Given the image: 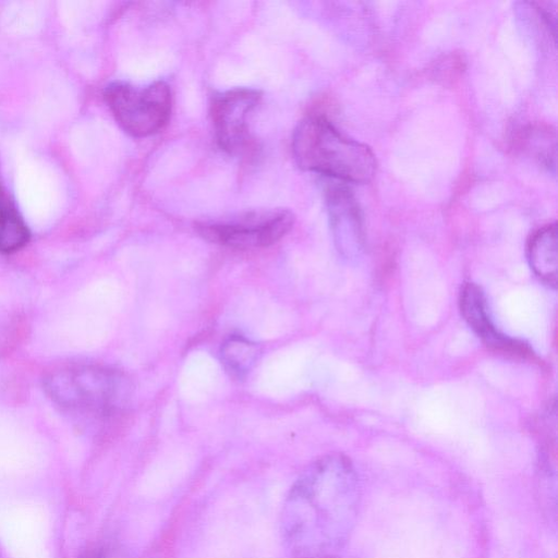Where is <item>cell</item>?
Returning <instances> with one entry per match:
<instances>
[{
  "label": "cell",
  "mask_w": 558,
  "mask_h": 558,
  "mask_svg": "<svg viewBox=\"0 0 558 558\" xmlns=\"http://www.w3.org/2000/svg\"><path fill=\"white\" fill-rule=\"evenodd\" d=\"M357 480L351 462L328 454L311 463L286 498L281 531L294 558H332L347 542L356 513Z\"/></svg>",
  "instance_id": "obj_1"
},
{
  "label": "cell",
  "mask_w": 558,
  "mask_h": 558,
  "mask_svg": "<svg viewBox=\"0 0 558 558\" xmlns=\"http://www.w3.org/2000/svg\"><path fill=\"white\" fill-rule=\"evenodd\" d=\"M292 154L301 169L343 183H368L377 169L368 146L343 135L320 114L299 122L292 135Z\"/></svg>",
  "instance_id": "obj_2"
},
{
  "label": "cell",
  "mask_w": 558,
  "mask_h": 558,
  "mask_svg": "<svg viewBox=\"0 0 558 558\" xmlns=\"http://www.w3.org/2000/svg\"><path fill=\"white\" fill-rule=\"evenodd\" d=\"M44 387L51 401L63 411L96 423L121 414L132 393L125 375L95 365L57 369L45 378Z\"/></svg>",
  "instance_id": "obj_3"
},
{
  "label": "cell",
  "mask_w": 558,
  "mask_h": 558,
  "mask_svg": "<svg viewBox=\"0 0 558 558\" xmlns=\"http://www.w3.org/2000/svg\"><path fill=\"white\" fill-rule=\"evenodd\" d=\"M104 97L119 125L134 137L159 132L171 114V89L162 81L143 88L114 82L106 87Z\"/></svg>",
  "instance_id": "obj_4"
},
{
  "label": "cell",
  "mask_w": 558,
  "mask_h": 558,
  "mask_svg": "<svg viewBox=\"0 0 558 558\" xmlns=\"http://www.w3.org/2000/svg\"><path fill=\"white\" fill-rule=\"evenodd\" d=\"M293 214L288 209L248 211L220 221L196 223V231L207 241L223 246L248 250L269 246L292 228Z\"/></svg>",
  "instance_id": "obj_5"
},
{
  "label": "cell",
  "mask_w": 558,
  "mask_h": 558,
  "mask_svg": "<svg viewBox=\"0 0 558 558\" xmlns=\"http://www.w3.org/2000/svg\"><path fill=\"white\" fill-rule=\"evenodd\" d=\"M262 94L254 88H233L215 95L210 117L218 146L228 154L243 151L250 142L247 120L260 101Z\"/></svg>",
  "instance_id": "obj_6"
},
{
  "label": "cell",
  "mask_w": 558,
  "mask_h": 558,
  "mask_svg": "<svg viewBox=\"0 0 558 558\" xmlns=\"http://www.w3.org/2000/svg\"><path fill=\"white\" fill-rule=\"evenodd\" d=\"M325 198L338 252L348 259L359 257L364 248L365 232L362 210L352 191L335 183L327 186Z\"/></svg>",
  "instance_id": "obj_7"
},
{
  "label": "cell",
  "mask_w": 558,
  "mask_h": 558,
  "mask_svg": "<svg viewBox=\"0 0 558 558\" xmlns=\"http://www.w3.org/2000/svg\"><path fill=\"white\" fill-rule=\"evenodd\" d=\"M460 310L471 329L490 348L505 352L524 354L526 347L500 333L493 324L482 289L472 282L465 283L460 293Z\"/></svg>",
  "instance_id": "obj_8"
},
{
  "label": "cell",
  "mask_w": 558,
  "mask_h": 558,
  "mask_svg": "<svg viewBox=\"0 0 558 558\" xmlns=\"http://www.w3.org/2000/svg\"><path fill=\"white\" fill-rule=\"evenodd\" d=\"M527 259L533 272L544 283L557 284V225L549 223L538 229L527 244Z\"/></svg>",
  "instance_id": "obj_9"
},
{
  "label": "cell",
  "mask_w": 558,
  "mask_h": 558,
  "mask_svg": "<svg viewBox=\"0 0 558 558\" xmlns=\"http://www.w3.org/2000/svg\"><path fill=\"white\" fill-rule=\"evenodd\" d=\"M262 354L260 345L243 336L228 337L220 349L221 362L232 376H246L256 365Z\"/></svg>",
  "instance_id": "obj_10"
},
{
  "label": "cell",
  "mask_w": 558,
  "mask_h": 558,
  "mask_svg": "<svg viewBox=\"0 0 558 558\" xmlns=\"http://www.w3.org/2000/svg\"><path fill=\"white\" fill-rule=\"evenodd\" d=\"M28 239L27 226L0 186V252H15L22 248Z\"/></svg>",
  "instance_id": "obj_11"
},
{
  "label": "cell",
  "mask_w": 558,
  "mask_h": 558,
  "mask_svg": "<svg viewBox=\"0 0 558 558\" xmlns=\"http://www.w3.org/2000/svg\"><path fill=\"white\" fill-rule=\"evenodd\" d=\"M519 147L547 168L556 165V132L547 125H531L519 135Z\"/></svg>",
  "instance_id": "obj_12"
},
{
  "label": "cell",
  "mask_w": 558,
  "mask_h": 558,
  "mask_svg": "<svg viewBox=\"0 0 558 558\" xmlns=\"http://www.w3.org/2000/svg\"><path fill=\"white\" fill-rule=\"evenodd\" d=\"M77 558H130V556L116 543L100 542L84 549Z\"/></svg>",
  "instance_id": "obj_13"
},
{
  "label": "cell",
  "mask_w": 558,
  "mask_h": 558,
  "mask_svg": "<svg viewBox=\"0 0 558 558\" xmlns=\"http://www.w3.org/2000/svg\"><path fill=\"white\" fill-rule=\"evenodd\" d=\"M438 80L452 82L464 70V61L460 56L449 54L435 68Z\"/></svg>",
  "instance_id": "obj_14"
}]
</instances>
